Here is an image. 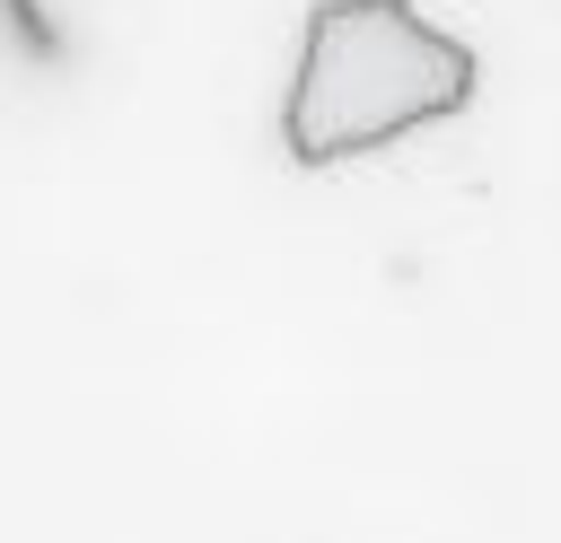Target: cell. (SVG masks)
<instances>
[{"instance_id":"obj_1","label":"cell","mask_w":561,"mask_h":543,"mask_svg":"<svg viewBox=\"0 0 561 543\" xmlns=\"http://www.w3.org/2000/svg\"><path fill=\"white\" fill-rule=\"evenodd\" d=\"M482 61L447 26H430L412 0H316L298 79H289V158L298 166H351L421 123L465 114Z\"/></svg>"}]
</instances>
